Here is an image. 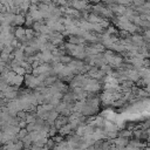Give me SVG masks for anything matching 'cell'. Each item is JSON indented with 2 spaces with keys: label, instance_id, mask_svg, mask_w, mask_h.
<instances>
[{
  "label": "cell",
  "instance_id": "obj_3",
  "mask_svg": "<svg viewBox=\"0 0 150 150\" xmlns=\"http://www.w3.org/2000/svg\"><path fill=\"white\" fill-rule=\"evenodd\" d=\"M144 3H145V0H132V4L137 7H142L144 5Z\"/></svg>",
  "mask_w": 150,
  "mask_h": 150
},
{
  "label": "cell",
  "instance_id": "obj_1",
  "mask_svg": "<svg viewBox=\"0 0 150 150\" xmlns=\"http://www.w3.org/2000/svg\"><path fill=\"white\" fill-rule=\"evenodd\" d=\"M88 1H86V0H71V4H70V7L78 10V11H83L88 7L87 5Z\"/></svg>",
  "mask_w": 150,
  "mask_h": 150
},
{
  "label": "cell",
  "instance_id": "obj_5",
  "mask_svg": "<svg viewBox=\"0 0 150 150\" xmlns=\"http://www.w3.org/2000/svg\"><path fill=\"white\" fill-rule=\"evenodd\" d=\"M86 1H89V3H100V0H86Z\"/></svg>",
  "mask_w": 150,
  "mask_h": 150
},
{
  "label": "cell",
  "instance_id": "obj_2",
  "mask_svg": "<svg viewBox=\"0 0 150 150\" xmlns=\"http://www.w3.org/2000/svg\"><path fill=\"white\" fill-rule=\"evenodd\" d=\"M25 21H26V20L24 19V15H22V14H15L14 20H13V22L17 24V25H21V24H24Z\"/></svg>",
  "mask_w": 150,
  "mask_h": 150
},
{
  "label": "cell",
  "instance_id": "obj_4",
  "mask_svg": "<svg viewBox=\"0 0 150 150\" xmlns=\"http://www.w3.org/2000/svg\"><path fill=\"white\" fill-rule=\"evenodd\" d=\"M26 33V31L24 29V28H18L17 29V35L19 36V38H21V36H24V34Z\"/></svg>",
  "mask_w": 150,
  "mask_h": 150
}]
</instances>
